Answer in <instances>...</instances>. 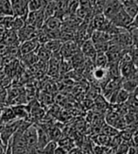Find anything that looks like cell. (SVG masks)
Returning <instances> with one entry per match:
<instances>
[{
	"mask_svg": "<svg viewBox=\"0 0 138 154\" xmlns=\"http://www.w3.org/2000/svg\"><path fill=\"white\" fill-rule=\"evenodd\" d=\"M123 9V5L120 0H106L103 4L102 14L105 18L111 20L116 13Z\"/></svg>",
	"mask_w": 138,
	"mask_h": 154,
	"instance_id": "obj_1",
	"label": "cell"
},
{
	"mask_svg": "<svg viewBox=\"0 0 138 154\" xmlns=\"http://www.w3.org/2000/svg\"><path fill=\"white\" fill-rule=\"evenodd\" d=\"M133 19L134 18H131L128 13L124 11V9H122L121 11H118L110 21L115 26H116V28L126 29L130 25V23L133 21Z\"/></svg>",
	"mask_w": 138,
	"mask_h": 154,
	"instance_id": "obj_2",
	"label": "cell"
},
{
	"mask_svg": "<svg viewBox=\"0 0 138 154\" xmlns=\"http://www.w3.org/2000/svg\"><path fill=\"white\" fill-rule=\"evenodd\" d=\"M11 4L14 16L21 17L26 20V17L29 12L28 7V0H11Z\"/></svg>",
	"mask_w": 138,
	"mask_h": 154,
	"instance_id": "obj_3",
	"label": "cell"
},
{
	"mask_svg": "<svg viewBox=\"0 0 138 154\" xmlns=\"http://www.w3.org/2000/svg\"><path fill=\"white\" fill-rule=\"evenodd\" d=\"M44 11H29L28 13L27 17H26V25H29L34 26L36 29H42L44 23Z\"/></svg>",
	"mask_w": 138,
	"mask_h": 154,
	"instance_id": "obj_4",
	"label": "cell"
},
{
	"mask_svg": "<svg viewBox=\"0 0 138 154\" xmlns=\"http://www.w3.org/2000/svg\"><path fill=\"white\" fill-rule=\"evenodd\" d=\"M78 51H80V45L75 41H73V40H71V41L63 42L59 52H60L63 59L69 60L72 56L75 55Z\"/></svg>",
	"mask_w": 138,
	"mask_h": 154,
	"instance_id": "obj_5",
	"label": "cell"
},
{
	"mask_svg": "<svg viewBox=\"0 0 138 154\" xmlns=\"http://www.w3.org/2000/svg\"><path fill=\"white\" fill-rule=\"evenodd\" d=\"M80 50L82 53V55L84 56L85 59H88L90 61L94 62V60L97 55V51L95 48V45L92 42V40L89 38L81 45L80 46Z\"/></svg>",
	"mask_w": 138,
	"mask_h": 154,
	"instance_id": "obj_6",
	"label": "cell"
},
{
	"mask_svg": "<svg viewBox=\"0 0 138 154\" xmlns=\"http://www.w3.org/2000/svg\"><path fill=\"white\" fill-rule=\"evenodd\" d=\"M39 45H40V44H39L38 40L36 38L30 39V40H28V41L22 42L20 44L19 51L21 52L22 55H26V54H29V53L35 52Z\"/></svg>",
	"mask_w": 138,
	"mask_h": 154,
	"instance_id": "obj_7",
	"label": "cell"
},
{
	"mask_svg": "<svg viewBox=\"0 0 138 154\" xmlns=\"http://www.w3.org/2000/svg\"><path fill=\"white\" fill-rule=\"evenodd\" d=\"M90 39L94 44H100V43H106L110 42L112 39V35L109 33L102 31V30H94L92 31Z\"/></svg>",
	"mask_w": 138,
	"mask_h": 154,
	"instance_id": "obj_8",
	"label": "cell"
},
{
	"mask_svg": "<svg viewBox=\"0 0 138 154\" xmlns=\"http://www.w3.org/2000/svg\"><path fill=\"white\" fill-rule=\"evenodd\" d=\"M62 23L63 21L61 19H59L55 16H51L44 20V26L42 28L48 29H60L62 26Z\"/></svg>",
	"mask_w": 138,
	"mask_h": 154,
	"instance_id": "obj_9",
	"label": "cell"
},
{
	"mask_svg": "<svg viewBox=\"0 0 138 154\" xmlns=\"http://www.w3.org/2000/svg\"><path fill=\"white\" fill-rule=\"evenodd\" d=\"M12 111H14L15 117L19 118L20 120H27V118L29 116V107H25L23 105H18L15 107H12Z\"/></svg>",
	"mask_w": 138,
	"mask_h": 154,
	"instance_id": "obj_10",
	"label": "cell"
},
{
	"mask_svg": "<svg viewBox=\"0 0 138 154\" xmlns=\"http://www.w3.org/2000/svg\"><path fill=\"white\" fill-rule=\"evenodd\" d=\"M121 88L131 94L137 90V79H122Z\"/></svg>",
	"mask_w": 138,
	"mask_h": 154,
	"instance_id": "obj_11",
	"label": "cell"
},
{
	"mask_svg": "<svg viewBox=\"0 0 138 154\" xmlns=\"http://www.w3.org/2000/svg\"><path fill=\"white\" fill-rule=\"evenodd\" d=\"M35 52H36V56L38 60H40L41 62H44V63H48L51 57V52L45 48L44 45H39Z\"/></svg>",
	"mask_w": 138,
	"mask_h": 154,
	"instance_id": "obj_12",
	"label": "cell"
},
{
	"mask_svg": "<svg viewBox=\"0 0 138 154\" xmlns=\"http://www.w3.org/2000/svg\"><path fill=\"white\" fill-rule=\"evenodd\" d=\"M0 16H14L11 0H0Z\"/></svg>",
	"mask_w": 138,
	"mask_h": 154,
	"instance_id": "obj_13",
	"label": "cell"
},
{
	"mask_svg": "<svg viewBox=\"0 0 138 154\" xmlns=\"http://www.w3.org/2000/svg\"><path fill=\"white\" fill-rule=\"evenodd\" d=\"M62 45H63V42L61 41V40H48V41H47L44 44V48H47L48 51H50L51 54L52 53L60 51Z\"/></svg>",
	"mask_w": 138,
	"mask_h": 154,
	"instance_id": "obj_14",
	"label": "cell"
},
{
	"mask_svg": "<svg viewBox=\"0 0 138 154\" xmlns=\"http://www.w3.org/2000/svg\"><path fill=\"white\" fill-rule=\"evenodd\" d=\"M45 4L47 0H28V7L29 11H42Z\"/></svg>",
	"mask_w": 138,
	"mask_h": 154,
	"instance_id": "obj_15",
	"label": "cell"
},
{
	"mask_svg": "<svg viewBox=\"0 0 138 154\" xmlns=\"http://www.w3.org/2000/svg\"><path fill=\"white\" fill-rule=\"evenodd\" d=\"M108 58L106 56V53H97L96 58L94 60V64L96 67H102L106 68L108 65Z\"/></svg>",
	"mask_w": 138,
	"mask_h": 154,
	"instance_id": "obj_16",
	"label": "cell"
},
{
	"mask_svg": "<svg viewBox=\"0 0 138 154\" xmlns=\"http://www.w3.org/2000/svg\"><path fill=\"white\" fill-rule=\"evenodd\" d=\"M57 143H58V146H62V148H63L64 149H66L68 152H70L72 149H75L74 141L70 138H67V137L59 139L57 141Z\"/></svg>",
	"mask_w": 138,
	"mask_h": 154,
	"instance_id": "obj_17",
	"label": "cell"
},
{
	"mask_svg": "<svg viewBox=\"0 0 138 154\" xmlns=\"http://www.w3.org/2000/svg\"><path fill=\"white\" fill-rule=\"evenodd\" d=\"M125 123L127 126H136L137 125V112H128L123 116Z\"/></svg>",
	"mask_w": 138,
	"mask_h": 154,
	"instance_id": "obj_18",
	"label": "cell"
},
{
	"mask_svg": "<svg viewBox=\"0 0 138 154\" xmlns=\"http://www.w3.org/2000/svg\"><path fill=\"white\" fill-rule=\"evenodd\" d=\"M94 104L96 105L97 109V110H108V107H109V102H107L106 98H105L103 96L101 95H98L96 98H95V101Z\"/></svg>",
	"mask_w": 138,
	"mask_h": 154,
	"instance_id": "obj_19",
	"label": "cell"
},
{
	"mask_svg": "<svg viewBox=\"0 0 138 154\" xmlns=\"http://www.w3.org/2000/svg\"><path fill=\"white\" fill-rule=\"evenodd\" d=\"M48 132L50 138V141H58L59 139L62 138V132L61 130L56 126L51 127L48 129Z\"/></svg>",
	"mask_w": 138,
	"mask_h": 154,
	"instance_id": "obj_20",
	"label": "cell"
},
{
	"mask_svg": "<svg viewBox=\"0 0 138 154\" xmlns=\"http://www.w3.org/2000/svg\"><path fill=\"white\" fill-rule=\"evenodd\" d=\"M101 133L103 134L107 135L109 137H112V136H115V135H117L118 133H119V131L116 130L115 128H114L113 126L111 125H108V124H104L101 128Z\"/></svg>",
	"mask_w": 138,
	"mask_h": 154,
	"instance_id": "obj_21",
	"label": "cell"
},
{
	"mask_svg": "<svg viewBox=\"0 0 138 154\" xmlns=\"http://www.w3.org/2000/svg\"><path fill=\"white\" fill-rule=\"evenodd\" d=\"M130 97V93L127 91H125L124 89L120 88L116 93V100H115V104H121L125 103L128 100Z\"/></svg>",
	"mask_w": 138,
	"mask_h": 154,
	"instance_id": "obj_22",
	"label": "cell"
},
{
	"mask_svg": "<svg viewBox=\"0 0 138 154\" xmlns=\"http://www.w3.org/2000/svg\"><path fill=\"white\" fill-rule=\"evenodd\" d=\"M94 139H95V143L97 146H106V148H108L109 142H110V137L109 136L103 134V133H100V134H97Z\"/></svg>",
	"mask_w": 138,
	"mask_h": 154,
	"instance_id": "obj_23",
	"label": "cell"
},
{
	"mask_svg": "<svg viewBox=\"0 0 138 154\" xmlns=\"http://www.w3.org/2000/svg\"><path fill=\"white\" fill-rule=\"evenodd\" d=\"M57 141H49L41 150V154H54V151L57 149Z\"/></svg>",
	"mask_w": 138,
	"mask_h": 154,
	"instance_id": "obj_24",
	"label": "cell"
},
{
	"mask_svg": "<svg viewBox=\"0 0 138 154\" xmlns=\"http://www.w3.org/2000/svg\"><path fill=\"white\" fill-rule=\"evenodd\" d=\"M1 118H2V121L7 123V122H11L12 120L15 119L16 117H15V115H14V111H12V109L8 108V109H5L3 111Z\"/></svg>",
	"mask_w": 138,
	"mask_h": 154,
	"instance_id": "obj_25",
	"label": "cell"
},
{
	"mask_svg": "<svg viewBox=\"0 0 138 154\" xmlns=\"http://www.w3.org/2000/svg\"><path fill=\"white\" fill-rule=\"evenodd\" d=\"M123 9L131 18L137 17V4H130V5L124 6Z\"/></svg>",
	"mask_w": 138,
	"mask_h": 154,
	"instance_id": "obj_26",
	"label": "cell"
},
{
	"mask_svg": "<svg viewBox=\"0 0 138 154\" xmlns=\"http://www.w3.org/2000/svg\"><path fill=\"white\" fill-rule=\"evenodd\" d=\"M10 48L11 46L9 45H7L2 40H0V56H4L6 54H8L10 52Z\"/></svg>",
	"mask_w": 138,
	"mask_h": 154,
	"instance_id": "obj_27",
	"label": "cell"
},
{
	"mask_svg": "<svg viewBox=\"0 0 138 154\" xmlns=\"http://www.w3.org/2000/svg\"><path fill=\"white\" fill-rule=\"evenodd\" d=\"M54 154H69V152L66 149H64L63 148H62V146H58L57 149L54 151Z\"/></svg>",
	"mask_w": 138,
	"mask_h": 154,
	"instance_id": "obj_28",
	"label": "cell"
},
{
	"mask_svg": "<svg viewBox=\"0 0 138 154\" xmlns=\"http://www.w3.org/2000/svg\"><path fill=\"white\" fill-rule=\"evenodd\" d=\"M5 148L2 146V144H0V154H3L4 152H5Z\"/></svg>",
	"mask_w": 138,
	"mask_h": 154,
	"instance_id": "obj_29",
	"label": "cell"
}]
</instances>
